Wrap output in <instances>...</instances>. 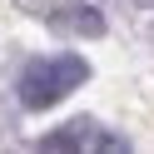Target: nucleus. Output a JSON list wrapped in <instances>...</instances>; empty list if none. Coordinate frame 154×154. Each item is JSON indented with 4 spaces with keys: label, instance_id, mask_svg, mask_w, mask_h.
<instances>
[{
    "label": "nucleus",
    "instance_id": "1",
    "mask_svg": "<svg viewBox=\"0 0 154 154\" xmlns=\"http://www.w3.org/2000/svg\"><path fill=\"white\" fill-rule=\"evenodd\" d=\"M85 75H90V65H85L80 55L35 60V65H25V75H20V100H25V109H50V104H60L75 85H85Z\"/></svg>",
    "mask_w": 154,
    "mask_h": 154
},
{
    "label": "nucleus",
    "instance_id": "2",
    "mask_svg": "<svg viewBox=\"0 0 154 154\" xmlns=\"http://www.w3.org/2000/svg\"><path fill=\"white\" fill-rule=\"evenodd\" d=\"M45 149H124V139H114V134H94L90 124H70V134H50Z\"/></svg>",
    "mask_w": 154,
    "mask_h": 154
}]
</instances>
